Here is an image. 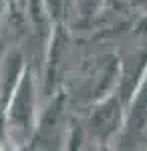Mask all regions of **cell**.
I'll return each instance as SVG.
<instances>
[{"label":"cell","mask_w":147,"mask_h":151,"mask_svg":"<svg viewBox=\"0 0 147 151\" xmlns=\"http://www.w3.org/2000/svg\"><path fill=\"white\" fill-rule=\"evenodd\" d=\"M24 58H22V52L18 50H10L6 58H4V67H2V89H0V97L4 99L6 103V97L10 95V91L14 89V85L18 81L20 73L24 70Z\"/></svg>","instance_id":"obj_5"},{"label":"cell","mask_w":147,"mask_h":151,"mask_svg":"<svg viewBox=\"0 0 147 151\" xmlns=\"http://www.w3.org/2000/svg\"><path fill=\"white\" fill-rule=\"evenodd\" d=\"M0 14H2V4H0ZM0 18H2V16H0Z\"/></svg>","instance_id":"obj_7"},{"label":"cell","mask_w":147,"mask_h":151,"mask_svg":"<svg viewBox=\"0 0 147 151\" xmlns=\"http://www.w3.org/2000/svg\"><path fill=\"white\" fill-rule=\"evenodd\" d=\"M145 119H147V75L143 79V83L139 85L137 93L133 95L129 115L125 117V121H123V141L135 137L137 133L143 129Z\"/></svg>","instance_id":"obj_3"},{"label":"cell","mask_w":147,"mask_h":151,"mask_svg":"<svg viewBox=\"0 0 147 151\" xmlns=\"http://www.w3.org/2000/svg\"><path fill=\"white\" fill-rule=\"evenodd\" d=\"M121 99L117 93H109L97 101L87 121V131L93 143L105 147L123 127V111Z\"/></svg>","instance_id":"obj_2"},{"label":"cell","mask_w":147,"mask_h":151,"mask_svg":"<svg viewBox=\"0 0 147 151\" xmlns=\"http://www.w3.org/2000/svg\"><path fill=\"white\" fill-rule=\"evenodd\" d=\"M36 83L30 67H24L18 81L4 103V129L6 139L20 147L32 139L36 117H38V97Z\"/></svg>","instance_id":"obj_1"},{"label":"cell","mask_w":147,"mask_h":151,"mask_svg":"<svg viewBox=\"0 0 147 151\" xmlns=\"http://www.w3.org/2000/svg\"><path fill=\"white\" fill-rule=\"evenodd\" d=\"M67 57V35L63 26H57L50 35V45H48V58H46V91H50L53 79L58 77V70L63 69V60Z\"/></svg>","instance_id":"obj_4"},{"label":"cell","mask_w":147,"mask_h":151,"mask_svg":"<svg viewBox=\"0 0 147 151\" xmlns=\"http://www.w3.org/2000/svg\"><path fill=\"white\" fill-rule=\"evenodd\" d=\"M43 6L46 10L48 20H57L61 16V10H63V0H43Z\"/></svg>","instance_id":"obj_6"}]
</instances>
